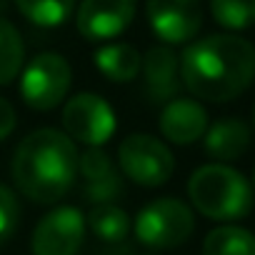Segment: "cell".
Instances as JSON below:
<instances>
[{"label":"cell","mask_w":255,"mask_h":255,"mask_svg":"<svg viewBox=\"0 0 255 255\" xmlns=\"http://www.w3.org/2000/svg\"><path fill=\"white\" fill-rule=\"evenodd\" d=\"M180 80L200 100H233L255 80V48L238 35L195 40L180 58Z\"/></svg>","instance_id":"6da1fadb"},{"label":"cell","mask_w":255,"mask_h":255,"mask_svg":"<svg viewBox=\"0 0 255 255\" xmlns=\"http://www.w3.org/2000/svg\"><path fill=\"white\" fill-rule=\"evenodd\" d=\"M78 150L75 143L53 128L30 133L15 150L13 180L25 198L40 205L58 203L75 183Z\"/></svg>","instance_id":"7a4b0ae2"},{"label":"cell","mask_w":255,"mask_h":255,"mask_svg":"<svg viewBox=\"0 0 255 255\" xmlns=\"http://www.w3.org/2000/svg\"><path fill=\"white\" fill-rule=\"evenodd\" d=\"M188 195L198 213L210 220H238L253 208L250 183L233 168L213 163L190 175Z\"/></svg>","instance_id":"3957f363"},{"label":"cell","mask_w":255,"mask_h":255,"mask_svg":"<svg viewBox=\"0 0 255 255\" xmlns=\"http://www.w3.org/2000/svg\"><path fill=\"white\" fill-rule=\"evenodd\" d=\"M195 230L193 210L175 198H160L148 203L135 218V235L143 245L168 250L183 245Z\"/></svg>","instance_id":"277c9868"},{"label":"cell","mask_w":255,"mask_h":255,"mask_svg":"<svg viewBox=\"0 0 255 255\" xmlns=\"http://www.w3.org/2000/svg\"><path fill=\"white\" fill-rule=\"evenodd\" d=\"M118 163L133 183L145 188L165 185L175 170V158L168 150V145L145 133L130 135L120 143Z\"/></svg>","instance_id":"5b68a950"},{"label":"cell","mask_w":255,"mask_h":255,"mask_svg":"<svg viewBox=\"0 0 255 255\" xmlns=\"http://www.w3.org/2000/svg\"><path fill=\"white\" fill-rule=\"evenodd\" d=\"M70 65L58 53L35 55L23 70L20 95L33 110H53L58 108L70 90Z\"/></svg>","instance_id":"8992f818"},{"label":"cell","mask_w":255,"mask_h":255,"mask_svg":"<svg viewBox=\"0 0 255 255\" xmlns=\"http://www.w3.org/2000/svg\"><path fill=\"white\" fill-rule=\"evenodd\" d=\"M63 125L70 140H78L88 148H100L115 133V113L95 93H78L63 108Z\"/></svg>","instance_id":"52a82bcc"},{"label":"cell","mask_w":255,"mask_h":255,"mask_svg":"<svg viewBox=\"0 0 255 255\" xmlns=\"http://www.w3.org/2000/svg\"><path fill=\"white\" fill-rule=\"evenodd\" d=\"M85 238V218L78 208L63 205L50 210L33 230V255H78Z\"/></svg>","instance_id":"ba28073f"},{"label":"cell","mask_w":255,"mask_h":255,"mask_svg":"<svg viewBox=\"0 0 255 255\" xmlns=\"http://www.w3.org/2000/svg\"><path fill=\"white\" fill-rule=\"evenodd\" d=\"M145 13L153 33L170 45L193 40L203 25L200 0H148Z\"/></svg>","instance_id":"9c48e42d"},{"label":"cell","mask_w":255,"mask_h":255,"mask_svg":"<svg viewBox=\"0 0 255 255\" xmlns=\"http://www.w3.org/2000/svg\"><path fill=\"white\" fill-rule=\"evenodd\" d=\"M135 18V0H80L78 5V33L90 40L118 38Z\"/></svg>","instance_id":"30bf717a"},{"label":"cell","mask_w":255,"mask_h":255,"mask_svg":"<svg viewBox=\"0 0 255 255\" xmlns=\"http://www.w3.org/2000/svg\"><path fill=\"white\" fill-rule=\"evenodd\" d=\"M208 130V113L198 100L173 98L160 113V133L175 145H190Z\"/></svg>","instance_id":"8fae6325"},{"label":"cell","mask_w":255,"mask_h":255,"mask_svg":"<svg viewBox=\"0 0 255 255\" xmlns=\"http://www.w3.org/2000/svg\"><path fill=\"white\" fill-rule=\"evenodd\" d=\"M143 70H145V88L153 103H168L178 95L180 80H178V55L170 48H150L148 55L143 58Z\"/></svg>","instance_id":"7c38bea8"},{"label":"cell","mask_w":255,"mask_h":255,"mask_svg":"<svg viewBox=\"0 0 255 255\" xmlns=\"http://www.w3.org/2000/svg\"><path fill=\"white\" fill-rule=\"evenodd\" d=\"M250 145V130L240 118H223L205 130V153L215 160H235Z\"/></svg>","instance_id":"4fadbf2b"},{"label":"cell","mask_w":255,"mask_h":255,"mask_svg":"<svg viewBox=\"0 0 255 255\" xmlns=\"http://www.w3.org/2000/svg\"><path fill=\"white\" fill-rule=\"evenodd\" d=\"M95 68L113 83H130L143 68V55L128 43H110L95 50Z\"/></svg>","instance_id":"5bb4252c"},{"label":"cell","mask_w":255,"mask_h":255,"mask_svg":"<svg viewBox=\"0 0 255 255\" xmlns=\"http://www.w3.org/2000/svg\"><path fill=\"white\" fill-rule=\"evenodd\" d=\"M203 255H255V235L245 228L220 225L205 235Z\"/></svg>","instance_id":"9a60e30c"},{"label":"cell","mask_w":255,"mask_h":255,"mask_svg":"<svg viewBox=\"0 0 255 255\" xmlns=\"http://www.w3.org/2000/svg\"><path fill=\"white\" fill-rule=\"evenodd\" d=\"M85 223L105 243H120V240H125L128 230H130V218H128V213L123 208L113 205V203L95 205Z\"/></svg>","instance_id":"2e32d148"},{"label":"cell","mask_w":255,"mask_h":255,"mask_svg":"<svg viewBox=\"0 0 255 255\" xmlns=\"http://www.w3.org/2000/svg\"><path fill=\"white\" fill-rule=\"evenodd\" d=\"M15 5L30 23L40 28H58L73 15L75 0H15Z\"/></svg>","instance_id":"e0dca14e"},{"label":"cell","mask_w":255,"mask_h":255,"mask_svg":"<svg viewBox=\"0 0 255 255\" xmlns=\"http://www.w3.org/2000/svg\"><path fill=\"white\" fill-rule=\"evenodd\" d=\"M23 38L13 23L0 18V85H8L18 78L23 68Z\"/></svg>","instance_id":"ac0fdd59"},{"label":"cell","mask_w":255,"mask_h":255,"mask_svg":"<svg viewBox=\"0 0 255 255\" xmlns=\"http://www.w3.org/2000/svg\"><path fill=\"white\" fill-rule=\"evenodd\" d=\"M210 10L228 30H243L255 23V0H210Z\"/></svg>","instance_id":"d6986e66"},{"label":"cell","mask_w":255,"mask_h":255,"mask_svg":"<svg viewBox=\"0 0 255 255\" xmlns=\"http://www.w3.org/2000/svg\"><path fill=\"white\" fill-rule=\"evenodd\" d=\"M20 225V205L10 188L0 185V245H5Z\"/></svg>","instance_id":"ffe728a7"},{"label":"cell","mask_w":255,"mask_h":255,"mask_svg":"<svg viewBox=\"0 0 255 255\" xmlns=\"http://www.w3.org/2000/svg\"><path fill=\"white\" fill-rule=\"evenodd\" d=\"M120 193H123V180H120V175L115 170L108 173V175H103V178H98V180H88L85 183V198L90 203H95V205L110 203Z\"/></svg>","instance_id":"44dd1931"},{"label":"cell","mask_w":255,"mask_h":255,"mask_svg":"<svg viewBox=\"0 0 255 255\" xmlns=\"http://www.w3.org/2000/svg\"><path fill=\"white\" fill-rule=\"evenodd\" d=\"M78 173L88 180H98L108 173H113V163L108 158V153H103L100 148H88L83 155H78Z\"/></svg>","instance_id":"7402d4cb"},{"label":"cell","mask_w":255,"mask_h":255,"mask_svg":"<svg viewBox=\"0 0 255 255\" xmlns=\"http://www.w3.org/2000/svg\"><path fill=\"white\" fill-rule=\"evenodd\" d=\"M15 123H18V118H15L13 105L5 98H0V140H5L15 130Z\"/></svg>","instance_id":"603a6c76"},{"label":"cell","mask_w":255,"mask_h":255,"mask_svg":"<svg viewBox=\"0 0 255 255\" xmlns=\"http://www.w3.org/2000/svg\"><path fill=\"white\" fill-rule=\"evenodd\" d=\"M253 185H255V173H253Z\"/></svg>","instance_id":"cb8c5ba5"}]
</instances>
